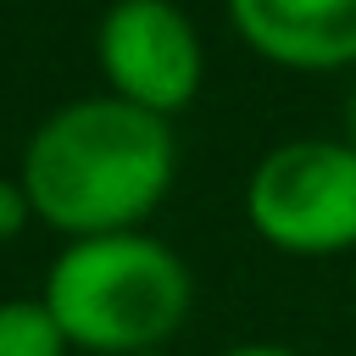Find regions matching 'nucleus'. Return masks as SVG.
Here are the masks:
<instances>
[{
  "label": "nucleus",
  "mask_w": 356,
  "mask_h": 356,
  "mask_svg": "<svg viewBox=\"0 0 356 356\" xmlns=\"http://www.w3.org/2000/svg\"><path fill=\"white\" fill-rule=\"evenodd\" d=\"M172 122L117 95L50 111L22 156V189L33 211L72 239L139 228L172 189Z\"/></svg>",
  "instance_id": "1"
},
{
  "label": "nucleus",
  "mask_w": 356,
  "mask_h": 356,
  "mask_svg": "<svg viewBox=\"0 0 356 356\" xmlns=\"http://www.w3.org/2000/svg\"><path fill=\"white\" fill-rule=\"evenodd\" d=\"M39 300L61 323L67 345L100 356H134V350H161L178 334L195 284L189 267L161 239L128 228V234L72 239L50 261Z\"/></svg>",
  "instance_id": "2"
},
{
  "label": "nucleus",
  "mask_w": 356,
  "mask_h": 356,
  "mask_svg": "<svg viewBox=\"0 0 356 356\" xmlns=\"http://www.w3.org/2000/svg\"><path fill=\"white\" fill-rule=\"evenodd\" d=\"M245 217L284 256L323 261L356 250V150L345 139L273 145L250 167Z\"/></svg>",
  "instance_id": "3"
},
{
  "label": "nucleus",
  "mask_w": 356,
  "mask_h": 356,
  "mask_svg": "<svg viewBox=\"0 0 356 356\" xmlns=\"http://www.w3.org/2000/svg\"><path fill=\"white\" fill-rule=\"evenodd\" d=\"M95 56H100L111 95L139 111H156V117L184 111L206 78L200 33H195L189 11L172 0H117L100 17Z\"/></svg>",
  "instance_id": "4"
},
{
  "label": "nucleus",
  "mask_w": 356,
  "mask_h": 356,
  "mask_svg": "<svg viewBox=\"0 0 356 356\" xmlns=\"http://www.w3.org/2000/svg\"><path fill=\"white\" fill-rule=\"evenodd\" d=\"M228 22L273 67H356V0H228Z\"/></svg>",
  "instance_id": "5"
},
{
  "label": "nucleus",
  "mask_w": 356,
  "mask_h": 356,
  "mask_svg": "<svg viewBox=\"0 0 356 356\" xmlns=\"http://www.w3.org/2000/svg\"><path fill=\"white\" fill-rule=\"evenodd\" d=\"M0 356H67V334L44 300H0Z\"/></svg>",
  "instance_id": "6"
},
{
  "label": "nucleus",
  "mask_w": 356,
  "mask_h": 356,
  "mask_svg": "<svg viewBox=\"0 0 356 356\" xmlns=\"http://www.w3.org/2000/svg\"><path fill=\"white\" fill-rule=\"evenodd\" d=\"M28 217H33V200H28V189L0 178V239L22 234V222H28Z\"/></svg>",
  "instance_id": "7"
},
{
  "label": "nucleus",
  "mask_w": 356,
  "mask_h": 356,
  "mask_svg": "<svg viewBox=\"0 0 356 356\" xmlns=\"http://www.w3.org/2000/svg\"><path fill=\"white\" fill-rule=\"evenodd\" d=\"M222 356H300V350H289V345H234Z\"/></svg>",
  "instance_id": "8"
},
{
  "label": "nucleus",
  "mask_w": 356,
  "mask_h": 356,
  "mask_svg": "<svg viewBox=\"0 0 356 356\" xmlns=\"http://www.w3.org/2000/svg\"><path fill=\"white\" fill-rule=\"evenodd\" d=\"M345 145L356 150V95H350V106H345Z\"/></svg>",
  "instance_id": "9"
},
{
  "label": "nucleus",
  "mask_w": 356,
  "mask_h": 356,
  "mask_svg": "<svg viewBox=\"0 0 356 356\" xmlns=\"http://www.w3.org/2000/svg\"><path fill=\"white\" fill-rule=\"evenodd\" d=\"M134 356H167V350H134Z\"/></svg>",
  "instance_id": "10"
}]
</instances>
